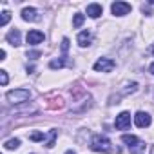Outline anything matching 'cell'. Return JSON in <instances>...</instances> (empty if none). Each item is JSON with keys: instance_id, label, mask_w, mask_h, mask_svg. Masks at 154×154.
I'll return each mask as SVG.
<instances>
[{"instance_id": "1", "label": "cell", "mask_w": 154, "mask_h": 154, "mask_svg": "<svg viewBox=\"0 0 154 154\" xmlns=\"http://www.w3.org/2000/svg\"><path fill=\"white\" fill-rule=\"evenodd\" d=\"M91 149H93L94 152H105V154L114 152L112 143L109 141V138H105V136H102V134H96V136L93 138V141H91Z\"/></svg>"}, {"instance_id": "2", "label": "cell", "mask_w": 154, "mask_h": 154, "mask_svg": "<svg viewBox=\"0 0 154 154\" xmlns=\"http://www.w3.org/2000/svg\"><path fill=\"white\" fill-rule=\"evenodd\" d=\"M122 141L127 143L131 154H141V152L145 150V143L140 141V140H138L136 136H132V134H123V136H122Z\"/></svg>"}, {"instance_id": "3", "label": "cell", "mask_w": 154, "mask_h": 154, "mask_svg": "<svg viewBox=\"0 0 154 154\" xmlns=\"http://www.w3.org/2000/svg\"><path fill=\"white\" fill-rule=\"evenodd\" d=\"M29 96H31V93H29L27 89H15V91H9V93L6 94L8 102H9V103H13V105H18V103L27 102V100H29Z\"/></svg>"}, {"instance_id": "4", "label": "cell", "mask_w": 154, "mask_h": 154, "mask_svg": "<svg viewBox=\"0 0 154 154\" xmlns=\"http://www.w3.org/2000/svg\"><path fill=\"white\" fill-rule=\"evenodd\" d=\"M116 67V63H114V60H111V58H100L96 63H94V71H102V72H111L112 69Z\"/></svg>"}, {"instance_id": "5", "label": "cell", "mask_w": 154, "mask_h": 154, "mask_svg": "<svg viewBox=\"0 0 154 154\" xmlns=\"http://www.w3.org/2000/svg\"><path fill=\"white\" fill-rule=\"evenodd\" d=\"M114 127L118 129V131H125V129H129L131 127V112H120L118 116H116V122H114Z\"/></svg>"}, {"instance_id": "6", "label": "cell", "mask_w": 154, "mask_h": 154, "mask_svg": "<svg viewBox=\"0 0 154 154\" xmlns=\"http://www.w3.org/2000/svg\"><path fill=\"white\" fill-rule=\"evenodd\" d=\"M131 4H127V2H114L112 6H111V11H112V15H116V17H123V15H127V13H131Z\"/></svg>"}, {"instance_id": "7", "label": "cell", "mask_w": 154, "mask_h": 154, "mask_svg": "<svg viewBox=\"0 0 154 154\" xmlns=\"http://www.w3.org/2000/svg\"><path fill=\"white\" fill-rule=\"evenodd\" d=\"M134 123H136L140 129H145V127L150 125V116H149L147 112L140 111V112H136V116H134Z\"/></svg>"}, {"instance_id": "8", "label": "cell", "mask_w": 154, "mask_h": 154, "mask_svg": "<svg viewBox=\"0 0 154 154\" xmlns=\"http://www.w3.org/2000/svg\"><path fill=\"white\" fill-rule=\"evenodd\" d=\"M44 38H45V36H44V33H42V31L33 29V31H29V33H27V44H29V45H36V44H40Z\"/></svg>"}, {"instance_id": "9", "label": "cell", "mask_w": 154, "mask_h": 154, "mask_svg": "<svg viewBox=\"0 0 154 154\" xmlns=\"http://www.w3.org/2000/svg\"><path fill=\"white\" fill-rule=\"evenodd\" d=\"M22 18H24L26 22H36V20H38V11H36L35 8H26V9L22 11Z\"/></svg>"}, {"instance_id": "10", "label": "cell", "mask_w": 154, "mask_h": 154, "mask_svg": "<svg viewBox=\"0 0 154 154\" xmlns=\"http://www.w3.org/2000/svg\"><path fill=\"white\" fill-rule=\"evenodd\" d=\"M102 13H103V8L100 4H89L87 6V15L91 18H98V17H102Z\"/></svg>"}, {"instance_id": "11", "label": "cell", "mask_w": 154, "mask_h": 154, "mask_svg": "<svg viewBox=\"0 0 154 154\" xmlns=\"http://www.w3.org/2000/svg\"><path fill=\"white\" fill-rule=\"evenodd\" d=\"M6 38H8V42H9L11 45H20V31H18V29L9 31Z\"/></svg>"}, {"instance_id": "12", "label": "cell", "mask_w": 154, "mask_h": 154, "mask_svg": "<svg viewBox=\"0 0 154 154\" xmlns=\"http://www.w3.org/2000/svg\"><path fill=\"white\" fill-rule=\"evenodd\" d=\"M91 40H93V35H91V31H82V33L78 35V44H80L82 47L89 45V44H91Z\"/></svg>"}, {"instance_id": "13", "label": "cell", "mask_w": 154, "mask_h": 154, "mask_svg": "<svg viewBox=\"0 0 154 154\" xmlns=\"http://www.w3.org/2000/svg\"><path fill=\"white\" fill-rule=\"evenodd\" d=\"M18 145H20V140H18V138H13V140H8V141L4 143V149L13 150V149H18Z\"/></svg>"}, {"instance_id": "14", "label": "cell", "mask_w": 154, "mask_h": 154, "mask_svg": "<svg viewBox=\"0 0 154 154\" xmlns=\"http://www.w3.org/2000/svg\"><path fill=\"white\" fill-rule=\"evenodd\" d=\"M84 20H85V17H84L82 13H76V15H74V20H72V27L78 29V27L84 24Z\"/></svg>"}, {"instance_id": "15", "label": "cell", "mask_w": 154, "mask_h": 154, "mask_svg": "<svg viewBox=\"0 0 154 154\" xmlns=\"http://www.w3.org/2000/svg\"><path fill=\"white\" fill-rule=\"evenodd\" d=\"M63 65H65V60L63 58H58V60H51L49 62V67L51 69H62Z\"/></svg>"}, {"instance_id": "16", "label": "cell", "mask_w": 154, "mask_h": 154, "mask_svg": "<svg viewBox=\"0 0 154 154\" xmlns=\"http://www.w3.org/2000/svg\"><path fill=\"white\" fill-rule=\"evenodd\" d=\"M56 136H58V131H51V132H49V140H47V143H45V147H47V149H51V147H54V141H56Z\"/></svg>"}, {"instance_id": "17", "label": "cell", "mask_w": 154, "mask_h": 154, "mask_svg": "<svg viewBox=\"0 0 154 154\" xmlns=\"http://www.w3.org/2000/svg\"><path fill=\"white\" fill-rule=\"evenodd\" d=\"M9 20H11V13H9V11H4V13H2V20H0V26H2V27L8 26Z\"/></svg>"}, {"instance_id": "18", "label": "cell", "mask_w": 154, "mask_h": 154, "mask_svg": "<svg viewBox=\"0 0 154 154\" xmlns=\"http://www.w3.org/2000/svg\"><path fill=\"white\" fill-rule=\"evenodd\" d=\"M44 138H45L44 132H33V134H29V140H31V141H40V140H44Z\"/></svg>"}, {"instance_id": "19", "label": "cell", "mask_w": 154, "mask_h": 154, "mask_svg": "<svg viewBox=\"0 0 154 154\" xmlns=\"http://www.w3.org/2000/svg\"><path fill=\"white\" fill-rule=\"evenodd\" d=\"M40 56H42L40 51H27V58H31V60H36V58H40Z\"/></svg>"}, {"instance_id": "20", "label": "cell", "mask_w": 154, "mask_h": 154, "mask_svg": "<svg viewBox=\"0 0 154 154\" xmlns=\"http://www.w3.org/2000/svg\"><path fill=\"white\" fill-rule=\"evenodd\" d=\"M67 51H69V38H63L62 40V53L65 54Z\"/></svg>"}, {"instance_id": "21", "label": "cell", "mask_w": 154, "mask_h": 154, "mask_svg": "<svg viewBox=\"0 0 154 154\" xmlns=\"http://www.w3.org/2000/svg\"><path fill=\"white\" fill-rule=\"evenodd\" d=\"M0 82H2V85H8V72L6 71H0Z\"/></svg>"}, {"instance_id": "22", "label": "cell", "mask_w": 154, "mask_h": 154, "mask_svg": "<svg viewBox=\"0 0 154 154\" xmlns=\"http://www.w3.org/2000/svg\"><path fill=\"white\" fill-rule=\"evenodd\" d=\"M149 72H150V74H154V63H150V67H149Z\"/></svg>"}, {"instance_id": "23", "label": "cell", "mask_w": 154, "mask_h": 154, "mask_svg": "<svg viewBox=\"0 0 154 154\" xmlns=\"http://www.w3.org/2000/svg\"><path fill=\"white\" fill-rule=\"evenodd\" d=\"M65 154H76V152H72V150H67V152H65Z\"/></svg>"}, {"instance_id": "24", "label": "cell", "mask_w": 154, "mask_h": 154, "mask_svg": "<svg viewBox=\"0 0 154 154\" xmlns=\"http://www.w3.org/2000/svg\"><path fill=\"white\" fill-rule=\"evenodd\" d=\"M150 154H154V147H152V152H150Z\"/></svg>"}, {"instance_id": "25", "label": "cell", "mask_w": 154, "mask_h": 154, "mask_svg": "<svg viewBox=\"0 0 154 154\" xmlns=\"http://www.w3.org/2000/svg\"><path fill=\"white\" fill-rule=\"evenodd\" d=\"M152 54H154V47H152Z\"/></svg>"}]
</instances>
